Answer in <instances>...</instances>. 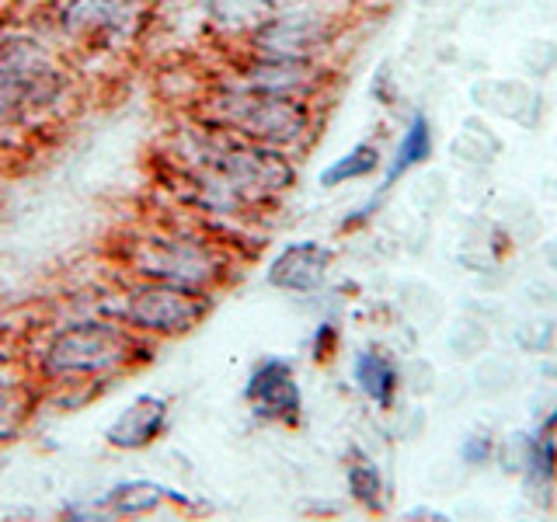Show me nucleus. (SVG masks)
<instances>
[{
	"mask_svg": "<svg viewBox=\"0 0 557 522\" xmlns=\"http://www.w3.org/2000/svg\"><path fill=\"white\" fill-rule=\"evenodd\" d=\"M164 498H168L164 487H157L150 481H126V484L112 487V492L101 498V509L119 512V515H139V512L157 509Z\"/></svg>",
	"mask_w": 557,
	"mask_h": 522,
	"instance_id": "9",
	"label": "nucleus"
},
{
	"mask_svg": "<svg viewBox=\"0 0 557 522\" xmlns=\"http://www.w3.org/2000/svg\"><path fill=\"white\" fill-rule=\"evenodd\" d=\"M244 397L251 400V408L261 418H283V422H293V418L300 414V387H296L289 362H283V359L261 362L251 373Z\"/></svg>",
	"mask_w": 557,
	"mask_h": 522,
	"instance_id": "5",
	"label": "nucleus"
},
{
	"mask_svg": "<svg viewBox=\"0 0 557 522\" xmlns=\"http://www.w3.org/2000/svg\"><path fill=\"white\" fill-rule=\"evenodd\" d=\"M356 380H359V387L370 394L380 408H387L391 400H394V383H397V373H394V365L376 356V352H362L356 359Z\"/></svg>",
	"mask_w": 557,
	"mask_h": 522,
	"instance_id": "11",
	"label": "nucleus"
},
{
	"mask_svg": "<svg viewBox=\"0 0 557 522\" xmlns=\"http://www.w3.org/2000/svg\"><path fill=\"white\" fill-rule=\"evenodd\" d=\"M530 474H533V484H550V474H554V446L547 439H540L530 452Z\"/></svg>",
	"mask_w": 557,
	"mask_h": 522,
	"instance_id": "15",
	"label": "nucleus"
},
{
	"mask_svg": "<svg viewBox=\"0 0 557 522\" xmlns=\"http://www.w3.org/2000/svg\"><path fill=\"white\" fill-rule=\"evenodd\" d=\"M126 356H129L126 331L91 321L60 331L46 352V365L57 376H95L126 362Z\"/></svg>",
	"mask_w": 557,
	"mask_h": 522,
	"instance_id": "1",
	"label": "nucleus"
},
{
	"mask_svg": "<svg viewBox=\"0 0 557 522\" xmlns=\"http://www.w3.org/2000/svg\"><path fill=\"white\" fill-rule=\"evenodd\" d=\"M139 17V0H63L57 28L77 46H104L122 39Z\"/></svg>",
	"mask_w": 557,
	"mask_h": 522,
	"instance_id": "3",
	"label": "nucleus"
},
{
	"mask_svg": "<svg viewBox=\"0 0 557 522\" xmlns=\"http://www.w3.org/2000/svg\"><path fill=\"white\" fill-rule=\"evenodd\" d=\"M327 261H331V254H327V248H321V244H313V240L293 244V248H286L272 261L269 283L278 289H293V293L318 289L327 272Z\"/></svg>",
	"mask_w": 557,
	"mask_h": 522,
	"instance_id": "7",
	"label": "nucleus"
},
{
	"mask_svg": "<svg viewBox=\"0 0 557 522\" xmlns=\"http://www.w3.org/2000/svg\"><path fill=\"white\" fill-rule=\"evenodd\" d=\"M223 109L234 129L251 139H261V144H289L307 126L304 104L293 95H269L244 87L240 95H231L223 101Z\"/></svg>",
	"mask_w": 557,
	"mask_h": 522,
	"instance_id": "2",
	"label": "nucleus"
},
{
	"mask_svg": "<svg viewBox=\"0 0 557 522\" xmlns=\"http://www.w3.org/2000/svg\"><path fill=\"white\" fill-rule=\"evenodd\" d=\"M25 112H32L28 95L22 91V84H14L8 74H0V129L14 126Z\"/></svg>",
	"mask_w": 557,
	"mask_h": 522,
	"instance_id": "14",
	"label": "nucleus"
},
{
	"mask_svg": "<svg viewBox=\"0 0 557 522\" xmlns=\"http://www.w3.org/2000/svg\"><path fill=\"white\" fill-rule=\"evenodd\" d=\"M487 446H492V443H487V439H474V443H470L463 452H467V457L470 460H484V452H487Z\"/></svg>",
	"mask_w": 557,
	"mask_h": 522,
	"instance_id": "16",
	"label": "nucleus"
},
{
	"mask_svg": "<svg viewBox=\"0 0 557 522\" xmlns=\"http://www.w3.org/2000/svg\"><path fill=\"white\" fill-rule=\"evenodd\" d=\"M348 484H352V495L362 505L380 509V474H376V467L362 457V452H356V463H348Z\"/></svg>",
	"mask_w": 557,
	"mask_h": 522,
	"instance_id": "13",
	"label": "nucleus"
},
{
	"mask_svg": "<svg viewBox=\"0 0 557 522\" xmlns=\"http://www.w3.org/2000/svg\"><path fill=\"white\" fill-rule=\"evenodd\" d=\"M202 296L191 286H178V283H153L144 286L129 296L126 318L129 324L144 327V331H157V335H174V331H188L202 318Z\"/></svg>",
	"mask_w": 557,
	"mask_h": 522,
	"instance_id": "4",
	"label": "nucleus"
},
{
	"mask_svg": "<svg viewBox=\"0 0 557 522\" xmlns=\"http://www.w3.org/2000/svg\"><path fill=\"white\" fill-rule=\"evenodd\" d=\"M432 153V129H429V119L425 115H414L411 119V126L405 133V139H400V147L394 153V161H391V171H387V178H383V185H394L400 174L411 171L414 164H422L425 157Z\"/></svg>",
	"mask_w": 557,
	"mask_h": 522,
	"instance_id": "10",
	"label": "nucleus"
},
{
	"mask_svg": "<svg viewBox=\"0 0 557 522\" xmlns=\"http://www.w3.org/2000/svg\"><path fill=\"white\" fill-rule=\"evenodd\" d=\"M376 164H380L376 147L359 144L356 150H348L345 157H338V161L321 174V185H342V182H348V178H362V174L376 171Z\"/></svg>",
	"mask_w": 557,
	"mask_h": 522,
	"instance_id": "12",
	"label": "nucleus"
},
{
	"mask_svg": "<svg viewBox=\"0 0 557 522\" xmlns=\"http://www.w3.org/2000/svg\"><path fill=\"white\" fill-rule=\"evenodd\" d=\"M164 425H168V405L161 397L144 394L115 418L104 435H109V443L119 449H139V446L153 443L157 435L164 432Z\"/></svg>",
	"mask_w": 557,
	"mask_h": 522,
	"instance_id": "8",
	"label": "nucleus"
},
{
	"mask_svg": "<svg viewBox=\"0 0 557 522\" xmlns=\"http://www.w3.org/2000/svg\"><path fill=\"white\" fill-rule=\"evenodd\" d=\"M150 254H144L139 261V272H150L157 283H178V286H202L213 269H209V261L199 248H191L185 240H153Z\"/></svg>",
	"mask_w": 557,
	"mask_h": 522,
	"instance_id": "6",
	"label": "nucleus"
}]
</instances>
